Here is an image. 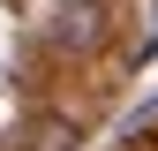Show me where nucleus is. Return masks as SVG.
<instances>
[{
    "label": "nucleus",
    "mask_w": 158,
    "mask_h": 151,
    "mask_svg": "<svg viewBox=\"0 0 158 151\" xmlns=\"http://www.w3.org/2000/svg\"><path fill=\"white\" fill-rule=\"evenodd\" d=\"M106 30H113L106 0H60L53 23H45V38H53L60 53H98V45H106Z\"/></svg>",
    "instance_id": "obj_1"
},
{
    "label": "nucleus",
    "mask_w": 158,
    "mask_h": 151,
    "mask_svg": "<svg viewBox=\"0 0 158 151\" xmlns=\"http://www.w3.org/2000/svg\"><path fill=\"white\" fill-rule=\"evenodd\" d=\"M75 144H83V121L75 113H38L23 128V151H75Z\"/></svg>",
    "instance_id": "obj_2"
}]
</instances>
